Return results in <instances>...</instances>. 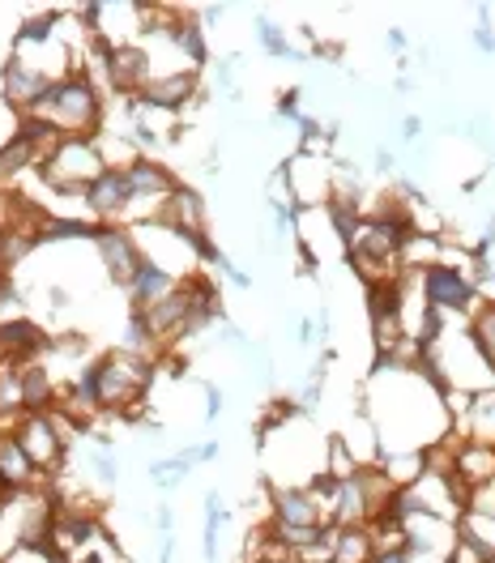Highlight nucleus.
Listing matches in <instances>:
<instances>
[{
  "label": "nucleus",
  "instance_id": "obj_34",
  "mask_svg": "<svg viewBox=\"0 0 495 563\" xmlns=\"http://www.w3.org/2000/svg\"><path fill=\"white\" fill-rule=\"evenodd\" d=\"M4 492H9V487H4V478H0V504H4Z\"/></svg>",
  "mask_w": 495,
  "mask_h": 563
},
{
  "label": "nucleus",
  "instance_id": "obj_11",
  "mask_svg": "<svg viewBox=\"0 0 495 563\" xmlns=\"http://www.w3.org/2000/svg\"><path fill=\"white\" fill-rule=\"evenodd\" d=\"M197 95V73H184V77H158V81H145L142 86V103L163 107V111H179Z\"/></svg>",
  "mask_w": 495,
  "mask_h": 563
},
{
  "label": "nucleus",
  "instance_id": "obj_32",
  "mask_svg": "<svg viewBox=\"0 0 495 563\" xmlns=\"http://www.w3.org/2000/svg\"><path fill=\"white\" fill-rule=\"evenodd\" d=\"M419 133H424V120H419V115H406V124H402V137L415 141Z\"/></svg>",
  "mask_w": 495,
  "mask_h": 563
},
{
  "label": "nucleus",
  "instance_id": "obj_31",
  "mask_svg": "<svg viewBox=\"0 0 495 563\" xmlns=\"http://www.w3.org/2000/svg\"><path fill=\"white\" fill-rule=\"evenodd\" d=\"M210 397H206V415H210V422L222 415V388H206Z\"/></svg>",
  "mask_w": 495,
  "mask_h": 563
},
{
  "label": "nucleus",
  "instance_id": "obj_8",
  "mask_svg": "<svg viewBox=\"0 0 495 563\" xmlns=\"http://www.w3.org/2000/svg\"><path fill=\"white\" fill-rule=\"evenodd\" d=\"M90 213H99V218H111V213H120L129 201H133V188H129V176L124 172H116V167H107L103 176L95 179L90 188H86V197H81Z\"/></svg>",
  "mask_w": 495,
  "mask_h": 563
},
{
  "label": "nucleus",
  "instance_id": "obj_26",
  "mask_svg": "<svg viewBox=\"0 0 495 563\" xmlns=\"http://www.w3.org/2000/svg\"><path fill=\"white\" fill-rule=\"evenodd\" d=\"M474 427L495 440V388L492 393H479V397H474Z\"/></svg>",
  "mask_w": 495,
  "mask_h": 563
},
{
  "label": "nucleus",
  "instance_id": "obj_25",
  "mask_svg": "<svg viewBox=\"0 0 495 563\" xmlns=\"http://www.w3.org/2000/svg\"><path fill=\"white\" fill-rule=\"evenodd\" d=\"M474 342H479V351L487 354L495 367V303L492 308H483V317L474 320Z\"/></svg>",
  "mask_w": 495,
  "mask_h": 563
},
{
  "label": "nucleus",
  "instance_id": "obj_18",
  "mask_svg": "<svg viewBox=\"0 0 495 563\" xmlns=\"http://www.w3.org/2000/svg\"><path fill=\"white\" fill-rule=\"evenodd\" d=\"M22 406H26V415H43L52 406V380L38 363L22 367Z\"/></svg>",
  "mask_w": 495,
  "mask_h": 563
},
{
  "label": "nucleus",
  "instance_id": "obj_22",
  "mask_svg": "<svg viewBox=\"0 0 495 563\" xmlns=\"http://www.w3.org/2000/svg\"><path fill=\"white\" fill-rule=\"evenodd\" d=\"M256 35H261V43L270 47V56H286V60H304V52H295L290 43H286V35L274 26V18H256Z\"/></svg>",
  "mask_w": 495,
  "mask_h": 563
},
{
  "label": "nucleus",
  "instance_id": "obj_27",
  "mask_svg": "<svg viewBox=\"0 0 495 563\" xmlns=\"http://www.w3.org/2000/svg\"><path fill=\"white\" fill-rule=\"evenodd\" d=\"M124 342H129V351H145V346L154 342V333H150V324H145L142 312H133V317H129V333H124Z\"/></svg>",
  "mask_w": 495,
  "mask_h": 563
},
{
  "label": "nucleus",
  "instance_id": "obj_6",
  "mask_svg": "<svg viewBox=\"0 0 495 563\" xmlns=\"http://www.w3.org/2000/svg\"><path fill=\"white\" fill-rule=\"evenodd\" d=\"M0 77H4V99H9L13 107H22L26 115H35L38 103L47 99V90L56 86L47 73L31 69L22 56H13V60L4 65V73H0Z\"/></svg>",
  "mask_w": 495,
  "mask_h": 563
},
{
  "label": "nucleus",
  "instance_id": "obj_24",
  "mask_svg": "<svg viewBox=\"0 0 495 563\" xmlns=\"http://www.w3.org/2000/svg\"><path fill=\"white\" fill-rule=\"evenodd\" d=\"M56 22H61V13H43V18H26V22H22V31H18V47H26L31 38H38V43H47V38H52V31H56Z\"/></svg>",
  "mask_w": 495,
  "mask_h": 563
},
{
  "label": "nucleus",
  "instance_id": "obj_28",
  "mask_svg": "<svg viewBox=\"0 0 495 563\" xmlns=\"http://www.w3.org/2000/svg\"><path fill=\"white\" fill-rule=\"evenodd\" d=\"M90 470H95V474H99V478H103V483H116V474H120V470H116V461H111V453H95V457H90Z\"/></svg>",
  "mask_w": 495,
  "mask_h": 563
},
{
  "label": "nucleus",
  "instance_id": "obj_16",
  "mask_svg": "<svg viewBox=\"0 0 495 563\" xmlns=\"http://www.w3.org/2000/svg\"><path fill=\"white\" fill-rule=\"evenodd\" d=\"M124 176H129L133 197H172V188H176V184H172V176H167V172H163L154 158H138V163H133Z\"/></svg>",
  "mask_w": 495,
  "mask_h": 563
},
{
  "label": "nucleus",
  "instance_id": "obj_19",
  "mask_svg": "<svg viewBox=\"0 0 495 563\" xmlns=\"http://www.w3.org/2000/svg\"><path fill=\"white\" fill-rule=\"evenodd\" d=\"M99 227L77 222V218H52L47 227H38V244H56V240H95Z\"/></svg>",
  "mask_w": 495,
  "mask_h": 563
},
{
  "label": "nucleus",
  "instance_id": "obj_2",
  "mask_svg": "<svg viewBox=\"0 0 495 563\" xmlns=\"http://www.w3.org/2000/svg\"><path fill=\"white\" fill-rule=\"evenodd\" d=\"M38 172L52 184V192H65V197H69V192H81V197H86V188L103 176L107 167H103V154L86 137H65L43 154Z\"/></svg>",
  "mask_w": 495,
  "mask_h": 563
},
{
  "label": "nucleus",
  "instance_id": "obj_3",
  "mask_svg": "<svg viewBox=\"0 0 495 563\" xmlns=\"http://www.w3.org/2000/svg\"><path fill=\"white\" fill-rule=\"evenodd\" d=\"M95 380H99V406L129 410L150 385V363L133 358V354H107L95 363Z\"/></svg>",
  "mask_w": 495,
  "mask_h": 563
},
{
  "label": "nucleus",
  "instance_id": "obj_17",
  "mask_svg": "<svg viewBox=\"0 0 495 563\" xmlns=\"http://www.w3.org/2000/svg\"><path fill=\"white\" fill-rule=\"evenodd\" d=\"M274 508H278V526H320V508L308 492H278Z\"/></svg>",
  "mask_w": 495,
  "mask_h": 563
},
{
  "label": "nucleus",
  "instance_id": "obj_13",
  "mask_svg": "<svg viewBox=\"0 0 495 563\" xmlns=\"http://www.w3.org/2000/svg\"><path fill=\"white\" fill-rule=\"evenodd\" d=\"M376 560V538L363 526H338L333 529V551L329 563H372Z\"/></svg>",
  "mask_w": 495,
  "mask_h": 563
},
{
  "label": "nucleus",
  "instance_id": "obj_29",
  "mask_svg": "<svg viewBox=\"0 0 495 563\" xmlns=\"http://www.w3.org/2000/svg\"><path fill=\"white\" fill-rule=\"evenodd\" d=\"M474 43H479L487 56H495V35H492V26H487V9H483V26L474 31Z\"/></svg>",
  "mask_w": 495,
  "mask_h": 563
},
{
  "label": "nucleus",
  "instance_id": "obj_33",
  "mask_svg": "<svg viewBox=\"0 0 495 563\" xmlns=\"http://www.w3.org/2000/svg\"><path fill=\"white\" fill-rule=\"evenodd\" d=\"M376 167H381V172H393V154H389V150H376Z\"/></svg>",
  "mask_w": 495,
  "mask_h": 563
},
{
  "label": "nucleus",
  "instance_id": "obj_7",
  "mask_svg": "<svg viewBox=\"0 0 495 563\" xmlns=\"http://www.w3.org/2000/svg\"><path fill=\"white\" fill-rule=\"evenodd\" d=\"M424 295L431 308H470L474 303V286L453 274L449 265H431L424 274Z\"/></svg>",
  "mask_w": 495,
  "mask_h": 563
},
{
  "label": "nucleus",
  "instance_id": "obj_36",
  "mask_svg": "<svg viewBox=\"0 0 495 563\" xmlns=\"http://www.w3.org/2000/svg\"><path fill=\"white\" fill-rule=\"evenodd\" d=\"M0 286H4V278H0Z\"/></svg>",
  "mask_w": 495,
  "mask_h": 563
},
{
  "label": "nucleus",
  "instance_id": "obj_10",
  "mask_svg": "<svg viewBox=\"0 0 495 563\" xmlns=\"http://www.w3.org/2000/svg\"><path fill=\"white\" fill-rule=\"evenodd\" d=\"M218 457V444H197V449H184L179 457H167V461H150V478L163 487V492H172L179 478H188L193 474V465H201V461H213Z\"/></svg>",
  "mask_w": 495,
  "mask_h": 563
},
{
  "label": "nucleus",
  "instance_id": "obj_37",
  "mask_svg": "<svg viewBox=\"0 0 495 563\" xmlns=\"http://www.w3.org/2000/svg\"><path fill=\"white\" fill-rule=\"evenodd\" d=\"M492 563H495V560H492Z\"/></svg>",
  "mask_w": 495,
  "mask_h": 563
},
{
  "label": "nucleus",
  "instance_id": "obj_1",
  "mask_svg": "<svg viewBox=\"0 0 495 563\" xmlns=\"http://www.w3.org/2000/svg\"><path fill=\"white\" fill-rule=\"evenodd\" d=\"M99 90L90 86V77H65L47 90V99L38 103L35 115H43L56 133H69V137H86L99 129Z\"/></svg>",
  "mask_w": 495,
  "mask_h": 563
},
{
  "label": "nucleus",
  "instance_id": "obj_12",
  "mask_svg": "<svg viewBox=\"0 0 495 563\" xmlns=\"http://www.w3.org/2000/svg\"><path fill=\"white\" fill-rule=\"evenodd\" d=\"M103 65L111 73V86H120V90L145 86L150 60H145V52H138V47H103Z\"/></svg>",
  "mask_w": 495,
  "mask_h": 563
},
{
  "label": "nucleus",
  "instance_id": "obj_14",
  "mask_svg": "<svg viewBox=\"0 0 495 563\" xmlns=\"http://www.w3.org/2000/svg\"><path fill=\"white\" fill-rule=\"evenodd\" d=\"M47 346V338H43V329L31 324V320H0V358H9V354H18V358H31Z\"/></svg>",
  "mask_w": 495,
  "mask_h": 563
},
{
  "label": "nucleus",
  "instance_id": "obj_21",
  "mask_svg": "<svg viewBox=\"0 0 495 563\" xmlns=\"http://www.w3.org/2000/svg\"><path fill=\"white\" fill-rule=\"evenodd\" d=\"M172 38H176V47H184L197 65L206 60V38H201V26L193 18H172Z\"/></svg>",
  "mask_w": 495,
  "mask_h": 563
},
{
  "label": "nucleus",
  "instance_id": "obj_15",
  "mask_svg": "<svg viewBox=\"0 0 495 563\" xmlns=\"http://www.w3.org/2000/svg\"><path fill=\"white\" fill-rule=\"evenodd\" d=\"M35 465H31V457L22 453V444L13 440V431L4 435L0 431V478H4V487L9 492H22V487H31L35 483Z\"/></svg>",
  "mask_w": 495,
  "mask_h": 563
},
{
  "label": "nucleus",
  "instance_id": "obj_30",
  "mask_svg": "<svg viewBox=\"0 0 495 563\" xmlns=\"http://www.w3.org/2000/svg\"><path fill=\"white\" fill-rule=\"evenodd\" d=\"M372 563H410V551H406V542H402V547H389V551H376Z\"/></svg>",
  "mask_w": 495,
  "mask_h": 563
},
{
  "label": "nucleus",
  "instance_id": "obj_23",
  "mask_svg": "<svg viewBox=\"0 0 495 563\" xmlns=\"http://www.w3.org/2000/svg\"><path fill=\"white\" fill-rule=\"evenodd\" d=\"M453 470H458V474H470V478H492V474H495V453H492V449H465Z\"/></svg>",
  "mask_w": 495,
  "mask_h": 563
},
{
  "label": "nucleus",
  "instance_id": "obj_35",
  "mask_svg": "<svg viewBox=\"0 0 495 563\" xmlns=\"http://www.w3.org/2000/svg\"><path fill=\"white\" fill-rule=\"evenodd\" d=\"M86 563H103V560H86Z\"/></svg>",
  "mask_w": 495,
  "mask_h": 563
},
{
  "label": "nucleus",
  "instance_id": "obj_5",
  "mask_svg": "<svg viewBox=\"0 0 495 563\" xmlns=\"http://www.w3.org/2000/svg\"><path fill=\"white\" fill-rule=\"evenodd\" d=\"M95 244L103 252V265L111 282H120V286H129V282L138 278V269H142V247L133 244V235L124 231V227H99V235H95Z\"/></svg>",
  "mask_w": 495,
  "mask_h": 563
},
{
  "label": "nucleus",
  "instance_id": "obj_20",
  "mask_svg": "<svg viewBox=\"0 0 495 563\" xmlns=\"http://www.w3.org/2000/svg\"><path fill=\"white\" fill-rule=\"evenodd\" d=\"M227 521V512H222V495L218 492H206V538H201V555L206 563H213L218 555V529Z\"/></svg>",
  "mask_w": 495,
  "mask_h": 563
},
{
  "label": "nucleus",
  "instance_id": "obj_4",
  "mask_svg": "<svg viewBox=\"0 0 495 563\" xmlns=\"http://www.w3.org/2000/svg\"><path fill=\"white\" fill-rule=\"evenodd\" d=\"M13 440L22 444V453L31 457L35 470H56L65 461V435L61 427H52L47 415H26L22 427H13Z\"/></svg>",
  "mask_w": 495,
  "mask_h": 563
},
{
  "label": "nucleus",
  "instance_id": "obj_9",
  "mask_svg": "<svg viewBox=\"0 0 495 563\" xmlns=\"http://www.w3.org/2000/svg\"><path fill=\"white\" fill-rule=\"evenodd\" d=\"M129 290H133V312H150L154 303H163L167 295H176V278H172L158 261L145 256L142 269H138V278L129 282Z\"/></svg>",
  "mask_w": 495,
  "mask_h": 563
}]
</instances>
